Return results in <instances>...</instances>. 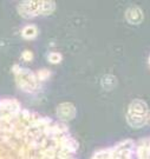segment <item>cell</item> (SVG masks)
<instances>
[{
    "mask_svg": "<svg viewBox=\"0 0 150 159\" xmlns=\"http://www.w3.org/2000/svg\"><path fill=\"white\" fill-rule=\"evenodd\" d=\"M0 159H77V143L64 124L0 98Z\"/></svg>",
    "mask_w": 150,
    "mask_h": 159,
    "instance_id": "1",
    "label": "cell"
},
{
    "mask_svg": "<svg viewBox=\"0 0 150 159\" xmlns=\"http://www.w3.org/2000/svg\"><path fill=\"white\" fill-rule=\"evenodd\" d=\"M134 143L131 140H124L114 145L112 148H106L95 152L91 159H133Z\"/></svg>",
    "mask_w": 150,
    "mask_h": 159,
    "instance_id": "2",
    "label": "cell"
},
{
    "mask_svg": "<svg viewBox=\"0 0 150 159\" xmlns=\"http://www.w3.org/2000/svg\"><path fill=\"white\" fill-rule=\"evenodd\" d=\"M56 10L53 1H23L18 5V13L23 18L47 16Z\"/></svg>",
    "mask_w": 150,
    "mask_h": 159,
    "instance_id": "3",
    "label": "cell"
},
{
    "mask_svg": "<svg viewBox=\"0 0 150 159\" xmlns=\"http://www.w3.org/2000/svg\"><path fill=\"white\" fill-rule=\"evenodd\" d=\"M12 72L14 74L17 85L25 92H35L39 89V80L37 73L32 72L29 68L20 67L19 65H14L12 67Z\"/></svg>",
    "mask_w": 150,
    "mask_h": 159,
    "instance_id": "4",
    "label": "cell"
},
{
    "mask_svg": "<svg viewBox=\"0 0 150 159\" xmlns=\"http://www.w3.org/2000/svg\"><path fill=\"white\" fill-rule=\"evenodd\" d=\"M147 114H148L147 104L143 100L136 99L129 105L128 121H129L130 125L138 127V126L143 125L147 121Z\"/></svg>",
    "mask_w": 150,
    "mask_h": 159,
    "instance_id": "5",
    "label": "cell"
},
{
    "mask_svg": "<svg viewBox=\"0 0 150 159\" xmlns=\"http://www.w3.org/2000/svg\"><path fill=\"white\" fill-rule=\"evenodd\" d=\"M76 114V108L71 102L59 104L57 107V116L62 120H71Z\"/></svg>",
    "mask_w": 150,
    "mask_h": 159,
    "instance_id": "6",
    "label": "cell"
},
{
    "mask_svg": "<svg viewBox=\"0 0 150 159\" xmlns=\"http://www.w3.org/2000/svg\"><path fill=\"white\" fill-rule=\"evenodd\" d=\"M125 19L128 23L134 24V25L139 24L143 20V12L137 6H133V7L128 8L125 12Z\"/></svg>",
    "mask_w": 150,
    "mask_h": 159,
    "instance_id": "7",
    "label": "cell"
},
{
    "mask_svg": "<svg viewBox=\"0 0 150 159\" xmlns=\"http://www.w3.org/2000/svg\"><path fill=\"white\" fill-rule=\"evenodd\" d=\"M137 159H150V138L139 143L137 148Z\"/></svg>",
    "mask_w": 150,
    "mask_h": 159,
    "instance_id": "8",
    "label": "cell"
},
{
    "mask_svg": "<svg viewBox=\"0 0 150 159\" xmlns=\"http://www.w3.org/2000/svg\"><path fill=\"white\" fill-rule=\"evenodd\" d=\"M38 34V29L35 25H26L23 30H21V37L24 39H33Z\"/></svg>",
    "mask_w": 150,
    "mask_h": 159,
    "instance_id": "9",
    "label": "cell"
},
{
    "mask_svg": "<svg viewBox=\"0 0 150 159\" xmlns=\"http://www.w3.org/2000/svg\"><path fill=\"white\" fill-rule=\"evenodd\" d=\"M62 54L59 52H51L49 56H47V59L51 64H59L62 61Z\"/></svg>",
    "mask_w": 150,
    "mask_h": 159,
    "instance_id": "10",
    "label": "cell"
},
{
    "mask_svg": "<svg viewBox=\"0 0 150 159\" xmlns=\"http://www.w3.org/2000/svg\"><path fill=\"white\" fill-rule=\"evenodd\" d=\"M51 75V72L50 70H45V68H41L37 72V77H38V80L39 81H44V80L49 79V77Z\"/></svg>",
    "mask_w": 150,
    "mask_h": 159,
    "instance_id": "11",
    "label": "cell"
},
{
    "mask_svg": "<svg viewBox=\"0 0 150 159\" xmlns=\"http://www.w3.org/2000/svg\"><path fill=\"white\" fill-rule=\"evenodd\" d=\"M21 58H23L25 61H31L32 59H33V53L31 51H24L23 53H21Z\"/></svg>",
    "mask_w": 150,
    "mask_h": 159,
    "instance_id": "12",
    "label": "cell"
},
{
    "mask_svg": "<svg viewBox=\"0 0 150 159\" xmlns=\"http://www.w3.org/2000/svg\"><path fill=\"white\" fill-rule=\"evenodd\" d=\"M149 66H150V57H149Z\"/></svg>",
    "mask_w": 150,
    "mask_h": 159,
    "instance_id": "13",
    "label": "cell"
}]
</instances>
